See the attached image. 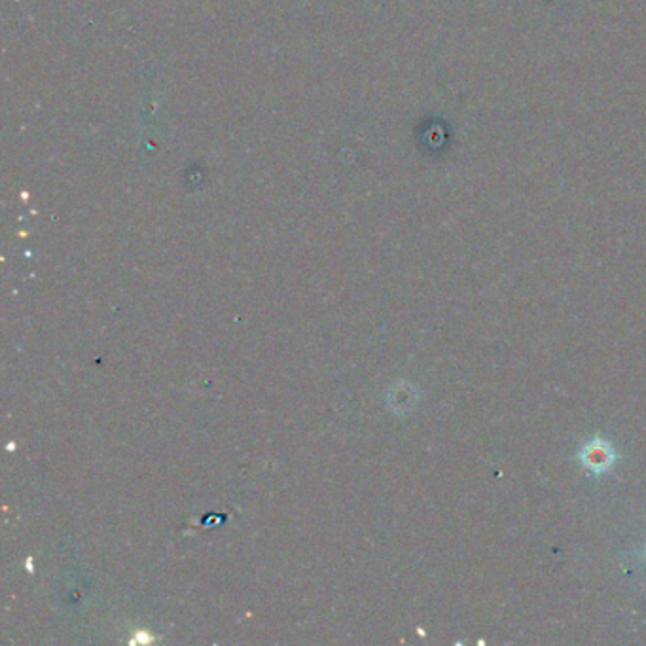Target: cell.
I'll list each match as a JSON object with an SVG mask.
<instances>
[{
    "instance_id": "obj_2",
    "label": "cell",
    "mask_w": 646,
    "mask_h": 646,
    "mask_svg": "<svg viewBox=\"0 0 646 646\" xmlns=\"http://www.w3.org/2000/svg\"><path fill=\"white\" fill-rule=\"evenodd\" d=\"M643 556H645V559H646V550H645V552H643Z\"/></svg>"
},
{
    "instance_id": "obj_1",
    "label": "cell",
    "mask_w": 646,
    "mask_h": 646,
    "mask_svg": "<svg viewBox=\"0 0 646 646\" xmlns=\"http://www.w3.org/2000/svg\"><path fill=\"white\" fill-rule=\"evenodd\" d=\"M577 459L591 478H601L611 472L620 455L612 442L598 434L578 449Z\"/></svg>"
}]
</instances>
